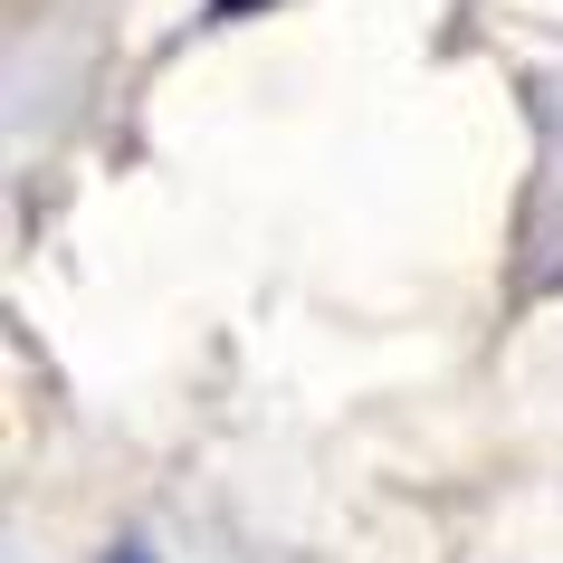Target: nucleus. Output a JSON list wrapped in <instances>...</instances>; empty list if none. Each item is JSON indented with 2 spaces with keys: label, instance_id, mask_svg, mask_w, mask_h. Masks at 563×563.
Listing matches in <instances>:
<instances>
[{
  "label": "nucleus",
  "instance_id": "f257e3e1",
  "mask_svg": "<svg viewBox=\"0 0 563 563\" xmlns=\"http://www.w3.org/2000/svg\"><path fill=\"white\" fill-rule=\"evenodd\" d=\"M258 10H277V0H210V20H258Z\"/></svg>",
  "mask_w": 563,
  "mask_h": 563
},
{
  "label": "nucleus",
  "instance_id": "f03ea898",
  "mask_svg": "<svg viewBox=\"0 0 563 563\" xmlns=\"http://www.w3.org/2000/svg\"><path fill=\"white\" fill-rule=\"evenodd\" d=\"M106 563H153V544H115V554H106Z\"/></svg>",
  "mask_w": 563,
  "mask_h": 563
}]
</instances>
